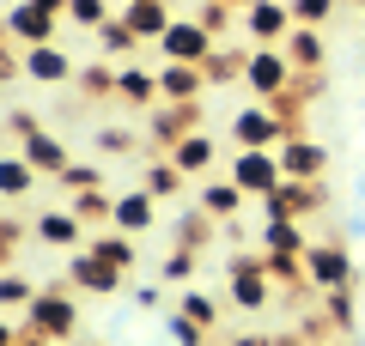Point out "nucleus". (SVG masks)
<instances>
[{
	"mask_svg": "<svg viewBox=\"0 0 365 346\" xmlns=\"http://www.w3.org/2000/svg\"><path fill=\"white\" fill-rule=\"evenodd\" d=\"M323 310L335 328H353V285H341V292H323Z\"/></svg>",
	"mask_w": 365,
	"mask_h": 346,
	"instance_id": "38",
	"label": "nucleus"
},
{
	"mask_svg": "<svg viewBox=\"0 0 365 346\" xmlns=\"http://www.w3.org/2000/svg\"><path fill=\"white\" fill-rule=\"evenodd\" d=\"M359 31H365V13H359Z\"/></svg>",
	"mask_w": 365,
	"mask_h": 346,
	"instance_id": "48",
	"label": "nucleus"
},
{
	"mask_svg": "<svg viewBox=\"0 0 365 346\" xmlns=\"http://www.w3.org/2000/svg\"><path fill=\"white\" fill-rule=\"evenodd\" d=\"M122 6H128V0H122Z\"/></svg>",
	"mask_w": 365,
	"mask_h": 346,
	"instance_id": "51",
	"label": "nucleus"
},
{
	"mask_svg": "<svg viewBox=\"0 0 365 346\" xmlns=\"http://www.w3.org/2000/svg\"><path fill=\"white\" fill-rule=\"evenodd\" d=\"M6 128H13L19 140H31V134H37L43 122H37V115H31V110H13V115H6Z\"/></svg>",
	"mask_w": 365,
	"mask_h": 346,
	"instance_id": "43",
	"label": "nucleus"
},
{
	"mask_svg": "<svg viewBox=\"0 0 365 346\" xmlns=\"http://www.w3.org/2000/svg\"><path fill=\"white\" fill-rule=\"evenodd\" d=\"M170 164H177L182 177H207V170L220 164V134H213V128H195V134H182V140L170 146Z\"/></svg>",
	"mask_w": 365,
	"mask_h": 346,
	"instance_id": "15",
	"label": "nucleus"
},
{
	"mask_svg": "<svg viewBox=\"0 0 365 346\" xmlns=\"http://www.w3.org/2000/svg\"><path fill=\"white\" fill-rule=\"evenodd\" d=\"M317 346H329V340H317Z\"/></svg>",
	"mask_w": 365,
	"mask_h": 346,
	"instance_id": "50",
	"label": "nucleus"
},
{
	"mask_svg": "<svg viewBox=\"0 0 365 346\" xmlns=\"http://www.w3.org/2000/svg\"><path fill=\"white\" fill-rule=\"evenodd\" d=\"M91 256L104 261V268H116V273H134V237H122V231H104V237H91Z\"/></svg>",
	"mask_w": 365,
	"mask_h": 346,
	"instance_id": "26",
	"label": "nucleus"
},
{
	"mask_svg": "<svg viewBox=\"0 0 365 346\" xmlns=\"http://www.w3.org/2000/svg\"><path fill=\"white\" fill-rule=\"evenodd\" d=\"M182 316L201 322L207 334H220V298H213V292H182Z\"/></svg>",
	"mask_w": 365,
	"mask_h": 346,
	"instance_id": "33",
	"label": "nucleus"
},
{
	"mask_svg": "<svg viewBox=\"0 0 365 346\" xmlns=\"http://www.w3.org/2000/svg\"><path fill=\"white\" fill-rule=\"evenodd\" d=\"M158 280H165V285H189V280H195V249H165Z\"/></svg>",
	"mask_w": 365,
	"mask_h": 346,
	"instance_id": "35",
	"label": "nucleus"
},
{
	"mask_svg": "<svg viewBox=\"0 0 365 346\" xmlns=\"http://www.w3.org/2000/svg\"><path fill=\"white\" fill-rule=\"evenodd\" d=\"M0 346H25V322H6V310H0Z\"/></svg>",
	"mask_w": 365,
	"mask_h": 346,
	"instance_id": "44",
	"label": "nucleus"
},
{
	"mask_svg": "<svg viewBox=\"0 0 365 346\" xmlns=\"http://www.w3.org/2000/svg\"><path fill=\"white\" fill-rule=\"evenodd\" d=\"M43 298V285L31 280V273H19V268H0V310H31Z\"/></svg>",
	"mask_w": 365,
	"mask_h": 346,
	"instance_id": "25",
	"label": "nucleus"
},
{
	"mask_svg": "<svg viewBox=\"0 0 365 346\" xmlns=\"http://www.w3.org/2000/svg\"><path fill=\"white\" fill-rule=\"evenodd\" d=\"M292 134H304V128H299V122H287L274 103H250V110L232 115V140H237V152H274V146L292 140Z\"/></svg>",
	"mask_w": 365,
	"mask_h": 346,
	"instance_id": "2",
	"label": "nucleus"
},
{
	"mask_svg": "<svg viewBox=\"0 0 365 346\" xmlns=\"http://www.w3.org/2000/svg\"><path fill=\"white\" fill-rule=\"evenodd\" d=\"M165 334H170V346H207V328L189 322L182 310H170V316H165Z\"/></svg>",
	"mask_w": 365,
	"mask_h": 346,
	"instance_id": "36",
	"label": "nucleus"
},
{
	"mask_svg": "<svg viewBox=\"0 0 365 346\" xmlns=\"http://www.w3.org/2000/svg\"><path fill=\"white\" fill-rule=\"evenodd\" d=\"M256 249H262V256H268V249H292V256H304V249H311V237L299 231V219H262Z\"/></svg>",
	"mask_w": 365,
	"mask_h": 346,
	"instance_id": "23",
	"label": "nucleus"
},
{
	"mask_svg": "<svg viewBox=\"0 0 365 346\" xmlns=\"http://www.w3.org/2000/svg\"><path fill=\"white\" fill-rule=\"evenodd\" d=\"M116 103H128V110H153V103H158V73H146L140 61H122L116 67Z\"/></svg>",
	"mask_w": 365,
	"mask_h": 346,
	"instance_id": "19",
	"label": "nucleus"
},
{
	"mask_svg": "<svg viewBox=\"0 0 365 346\" xmlns=\"http://www.w3.org/2000/svg\"><path fill=\"white\" fill-rule=\"evenodd\" d=\"M134 43H140V37H134V31L122 25V13L98 25V55H104V61H128V55H134Z\"/></svg>",
	"mask_w": 365,
	"mask_h": 346,
	"instance_id": "28",
	"label": "nucleus"
},
{
	"mask_svg": "<svg viewBox=\"0 0 365 346\" xmlns=\"http://www.w3.org/2000/svg\"><path fill=\"white\" fill-rule=\"evenodd\" d=\"M274 273H268V256H237L232 261V280H225V304L244 310V316H262L274 304Z\"/></svg>",
	"mask_w": 365,
	"mask_h": 346,
	"instance_id": "3",
	"label": "nucleus"
},
{
	"mask_svg": "<svg viewBox=\"0 0 365 346\" xmlns=\"http://www.w3.org/2000/svg\"><path fill=\"white\" fill-rule=\"evenodd\" d=\"M268 273H274V285H287V292L311 285V273H304V256H292V249H268Z\"/></svg>",
	"mask_w": 365,
	"mask_h": 346,
	"instance_id": "29",
	"label": "nucleus"
},
{
	"mask_svg": "<svg viewBox=\"0 0 365 346\" xmlns=\"http://www.w3.org/2000/svg\"><path fill=\"white\" fill-rule=\"evenodd\" d=\"M55 182H61V189H67V201H73V194H91V189H104V170H98V164H86V158H73V164H67Z\"/></svg>",
	"mask_w": 365,
	"mask_h": 346,
	"instance_id": "31",
	"label": "nucleus"
},
{
	"mask_svg": "<svg viewBox=\"0 0 365 346\" xmlns=\"http://www.w3.org/2000/svg\"><path fill=\"white\" fill-rule=\"evenodd\" d=\"M274 152H280V170H287V177H299V182H317V177L329 170V146L311 140V134H292V140H280Z\"/></svg>",
	"mask_w": 365,
	"mask_h": 346,
	"instance_id": "10",
	"label": "nucleus"
},
{
	"mask_svg": "<svg viewBox=\"0 0 365 346\" xmlns=\"http://www.w3.org/2000/svg\"><path fill=\"white\" fill-rule=\"evenodd\" d=\"M287 6H292V19H299V25H323V19L329 13H335V6H341V0H287Z\"/></svg>",
	"mask_w": 365,
	"mask_h": 346,
	"instance_id": "39",
	"label": "nucleus"
},
{
	"mask_svg": "<svg viewBox=\"0 0 365 346\" xmlns=\"http://www.w3.org/2000/svg\"><path fill=\"white\" fill-rule=\"evenodd\" d=\"M353 6H359V13H365V0H353Z\"/></svg>",
	"mask_w": 365,
	"mask_h": 346,
	"instance_id": "47",
	"label": "nucleus"
},
{
	"mask_svg": "<svg viewBox=\"0 0 365 346\" xmlns=\"http://www.w3.org/2000/svg\"><path fill=\"white\" fill-rule=\"evenodd\" d=\"M25 158H31V170H37V177H61V170L73 164V158H67V146L55 140L49 128H37V134L25 140Z\"/></svg>",
	"mask_w": 365,
	"mask_h": 346,
	"instance_id": "22",
	"label": "nucleus"
},
{
	"mask_svg": "<svg viewBox=\"0 0 365 346\" xmlns=\"http://www.w3.org/2000/svg\"><path fill=\"white\" fill-rule=\"evenodd\" d=\"M195 206H201V213H207V219H220V225H232V219H237V213H244V206H250V194L237 189L232 177H213V182H201Z\"/></svg>",
	"mask_w": 365,
	"mask_h": 346,
	"instance_id": "18",
	"label": "nucleus"
},
{
	"mask_svg": "<svg viewBox=\"0 0 365 346\" xmlns=\"http://www.w3.org/2000/svg\"><path fill=\"white\" fill-rule=\"evenodd\" d=\"M232 182L250 194V201H268V194L287 182V170H280V152H237V158H232Z\"/></svg>",
	"mask_w": 365,
	"mask_h": 346,
	"instance_id": "7",
	"label": "nucleus"
},
{
	"mask_svg": "<svg viewBox=\"0 0 365 346\" xmlns=\"http://www.w3.org/2000/svg\"><path fill=\"white\" fill-rule=\"evenodd\" d=\"M79 98H116V61L79 67Z\"/></svg>",
	"mask_w": 365,
	"mask_h": 346,
	"instance_id": "30",
	"label": "nucleus"
},
{
	"mask_svg": "<svg viewBox=\"0 0 365 346\" xmlns=\"http://www.w3.org/2000/svg\"><path fill=\"white\" fill-rule=\"evenodd\" d=\"M280 49H287V61H292V73H323V61H329V49H323V37H317L311 25H299V31H292L287 43H280Z\"/></svg>",
	"mask_w": 365,
	"mask_h": 346,
	"instance_id": "21",
	"label": "nucleus"
},
{
	"mask_svg": "<svg viewBox=\"0 0 365 346\" xmlns=\"http://www.w3.org/2000/svg\"><path fill=\"white\" fill-rule=\"evenodd\" d=\"M25 346H55V340H31V334H25Z\"/></svg>",
	"mask_w": 365,
	"mask_h": 346,
	"instance_id": "46",
	"label": "nucleus"
},
{
	"mask_svg": "<svg viewBox=\"0 0 365 346\" xmlns=\"http://www.w3.org/2000/svg\"><path fill=\"white\" fill-rule=\"evenodd\" d=\"M31 6H43V13H67V0H31Z\"/></svg>",
	"mask_w": 365,
	"mask_h": 346,
	"instance_id": "45",
	"label": "nucleus"
},
{
	"mask_svg": "<svg viewBox=\"0 0 365 346\" xmlns=\"http://www.w3.org/2000/svg\"><path fill=\"white\" fill-rule=\"evenodd\" d=\"M201 25H207L213 37H220V31L232 25V0H207V6H201Z\"/></svg>",
	"mask_w": 365,
	"mask_h": 346,
	"instance_id": "41",
	"label": "nucleus"
},
{
	"mask_svg": "<svg viewBox=\"0 0 365 346\" xmlns=\"http://www.w3.org/2000/svg\"><path fill=\"white\" fill-rule=\"evenodd\" d=\"M122 280H128V273L104 268V261L91 256V249H67V285H73V292H91V298H116V292H122Z\"/></svg>",
	"mask_w": 365,
	"mask_h": 346,
	"instance_id": "9",
	"label": "nucleus"
},
{
	"mask_svg": "<svg viewBox=\"0 0 365 346\" xmlns=\"http://www.w3.org/2000/svg\"><path fill=\"white\" fill-rule=\"evenodd\" d=\"M158 225V201L146 189H122L116 206H110V231H122V237H140V231Z\"/></svg>",
	"mask_w": 365,
	"mask_h": 346,
	"instance_id": "14",
	"label": "nucleus"
},
{
	"mask_svg": "<svg viewBox=\"0 0 365 346\" xmlns=\"http://www.w3.org/2000/svg\"><path fill=\"white\" fill-rule=\"evenodd\" d=\"M201 91H207V67H189V61L158 67V103H195Z\"/></svg>",
	"mask_w": 365,
	"mask_h": 346,
	"instance_id": "17",
	"label": "nucleus"
},
{
	"mask_svg": "<svg viewBox=\"0 0 365 346\" xmlns=\"http://www.w3.org/2000/svg\"><path fill=\"white\" fill-rule=\"evenodd\" d=\"M91 146H98L104 158H134V152H140V134H128V128H98V134H91Z\"/></svg>",
	"mask_w": 365,
	"mask_h": 346,
	"instance_id": "34",
	"label": "nucleus"
},
{
	"mask_svg": "<svg viewBox=\"0 0 365 346\" xmlns=\"http://www.w3.org/2000/svg\"><path fill=\"white\" fill-rule=\"evenodd\" d=\"M67 13H73V25H86V31H98L110 19V6L104 0H67Z\"/></svg>",
	"mask_w": 365,
	"mask_h": 346,
	"instance_id": "40",
	"label": "nucleus"
},
{
	"mask_svg": "<svg viewBox=\"0 0 365 346\" xmlns=\"http://www.w3.org/2000/svg\"><path fill=\"white\" fill-rule=\"evenodd\" d=\"M0 31H6V43H19V49H43V43H55V13H43V6L19 0Z\"/></svg>",
	"mask_w": 365,
	"mask_h": 346,
	"instance_id": "11",
	"label": "nucleus"
},
{
	"mask_svg": "<svg viewBox=\"0 0 365 346\" xmlns=\"http://www.w3.org/2000/svg\"><path fill=\"white\" fill-rule=\"evenodd\" d=\"M182 182H189V177H182V170L170 164V152H158L153 164L140 170V189L153 194V201H177V194H182Z\"/></svg>",
	"mask_w": 365,
	"mask_h": 346,
	"instance_id": "24",
	"label": "nucleus"
},
{
	"mask_svg": "<svg viewBox=\"0 0 365 346\" xmlns=\"http://www.w3.org/2000/svg\"><path fill=\"white\" fill-rule=\"evenodd\" d=\"M244 61L250 55H207V85H232V79H244Z\"/></svg>",
	"mask_w": 365,
	"mask_h": 346,
	"instance_id": "37",
	"label": "nucleus"
},
{
	"mask_svg": "<svg viewBox=\"0 0 365 346\" xmlns=\"http://www.w3.org/2000/svg\"><path fill=\"white\" fill-rule=\"evenodd\" d=\"M292 61H287V49H250V61H244V85L256 91V103H274V98H287L292 91Z\"/></svg>",
	"mask_w": 365,
	"mask_h": 346,
	"instance_id": "4",
	"label": "nucleus"
},
{
	"mask_svg": "<svg viewBox=\"0 0 365 346\" xmlns=\"http://www.w3.org/2000/svg\"><path fill=\"white\" fill-rule=\"evenodd\" d=\"M134 304H140V310H158V304H165V280H140V285H134Z\"/></svg>",
	"mask_w": 365,
	"mask_h": 346,
	"instance_id": "42",
	"label": "nucleus"
},
{
	"mask_svg": "<svg viewBox=\"0 0 365 346\" xmlns=\"http://www.w3.org/2000/svg\"><path fill=\"white\" fill-rule=\"evenodd\" d=\"M244 31H250L256 49H280V43L299 31V19H292L287 0H250V6H244Z\"/></svg>",
	"mask_w": 365,
	"mask_h": 346,
	"instance_id": "5",
	"label": "nucleus"
},
{
	"mask_svg": "<svg viewBox=\"0 0 365 346\" xmlns=\"http://www.w3.org/2000/svg\"><path fill=\"white\" fill-rule=\"evenodd\" d=\"M73 328H79V292L73 285H43V298L25 310V334L31 340H73Z\"/></svg>",
	"mask_w": 365,
	"mask_h": 346,
	"instance_id": "1",
	"label": "nucleus"
},
{
	"mask_svg": "<svg viewBox=\"0 0 365 346\" xmlns=\"http://www.w3.org/2000/svg\"><path fill=\"white\" fill-rule=\"evenodd\" d=\"M304 273H311V292H341V285H353V256L341 243H311L304 249Z\"/></svg>",
	"mask_w": 365,
	"mask_h": 346,
	"instance_id": "8",
	"label": "nucleus"
},
{
	"mask_svg": "<svg viewBox=\"0 0 365 346\" xmlns=\"http://www.w3.org/2000/svg\"><path fill=\"white\" fill-rule=\"evenodd\" d=\"M359 194H365V182H359Z\"/></svg>",
	"mask_w": 365,
	"mask_h": 346,
	"instance_id": "49",
	"label": "nucleus"
},
{
	"mask_svg": "<svg viewBox=\"0 0 365 346\" xmlns=\"http://www.w3.org/2000/svg\"><path fill=\"white\" fill-rule=\"evenodd\" d=\"M37 189V170H31V158H0V201H25V194Z\"/></svg>",
	"mask_w": 365,
	"mask_h": 346,
	"instance_id": "27",
	"label": "nucleus"
},
{
	"mask_svg": "<svg viewBox=\"0 0 365 346\" xmlns=\"http://www.w3.org/2000/svg\"><path fill=\"white\" fill-rule=\"evenodd\" d=\"M122 25H128L134 31V37H165V31H170V6H165V0H128V6H122Z\"/></svg>",
	"mask_w": 365,
	"mask_h": 346,
	"instance_id": "20",
	"label": "nucleus"
},
{
	"mask_svg": "<svg viewBox=\"0 0 365 346\" xmlns=\"http://www.w3.org/2000/svg\"><path fill=\"white\" fill-rule=\"evenodd\" d=\"M189 122H195V103H153V115H146V146L170 152L182 134H195Z\"/></svg>",
	"mask_w": 365,
	"mask_h": 346,
	"instance_id": "13",
	"label": "nucleus"
},
{
	"mask_svg": "<svg viewBox=\"0 0 365 346\" xmlns=\"http://www.w3.org/2000/svg\"><path fill=\"white\" fill-rule=\"evenodd\" d=\"M158 49H165V61H189V67H207V55L220 49V37H213L201 19H170V31L158 37Z\"/></svg>",
	"mask_w": 365,
	"mask_h": 346,
	"instance_id": "6",
	"label": "nucleus"
},
{
	"mask_svg": "<svg viewBox=\"0 0 365 346\" xmlns=\"http://www.w3.org/2000/svg\"><path fill=\"white\" fill-rule=\"evenodd\" d=\"M25 79L31 85H67V79H79V67L61 43H43V49H25Z\"/></svg>",
	"mask_w": 365,
	"mask_h": 346,
	"instance_id": "16",
	"label": "nucleus"
},
{
	"mask_svg": "<svg viewBox=\"0 0 365 346\" xmlns=\"http://www.w3.org/2000/svg\"><path fill=\"white\" fill-rule=\"evenodd\" d=\"M31 237L49 243V249H86V219H79L73 206H49V213H37Z\"/></svg>",
	"mask_w": 365,
	"mask_h": 346,
	"instance_id": "12",
	"label": "nucleus"
},
{
	"mask_svg": "<svg viewBox=\"0 0 365 346\" xmlns=\"http://www.w3.org/2000/svg\"><path fill=\"white\" fill-rule=\"evenodd\" d=\"M207 237H213V219L195 206V213H182V225H177V243H170V249H195V256H201V249H207Z\"/></svg>",
	"mask_w": 365,
	"mask_h": 346,
	"instance_id": "32",
	"label": "nucleus"
}]
</instances>
